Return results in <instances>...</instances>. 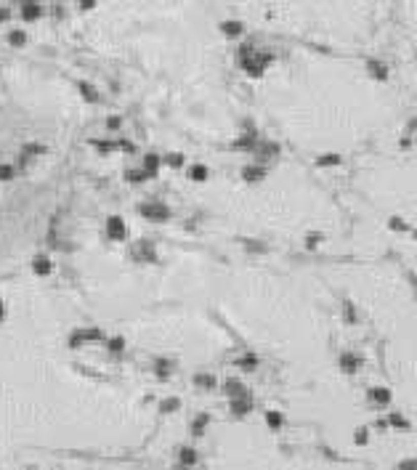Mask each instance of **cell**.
I'll return each mask as SVG.
<instances>
[{"instance_id":"22","label":"cell","mask_w":417,"mask_h":470,"mask_svg":"<svg viewBox=\"0 0 417 470\" xmlns=\"http://www.w3.org/2000/svg\"><path fill=\"white\" fill-rule=\"evenodd\" d=\"M319 165H322V168L340 165V157H338V154H322V157H319Z\"/></svg>"},{"instance_id":"23","label":"cell","mask_w":417,"mask_h":470,"mask_svg":"<svg viewBox=\"0 0 417 470\" xmlns=\"http://www.w3.org/2000/svg\"><path fill=\"white\" fill-rule=\"evenodd\" d=\"M194 383L202 385V388H213V385H215V378H213V374H197Z\"/></svg>"},{"instance_id":"12","label":"cell","mask_w":417,"mask_h":470,"mask_svg":"<svg viewBox=\"0 0 417 470\" xmlns=\"http://www.w3.org/2000/svg\"><path fill=\"white\" fill-rule=\"evenodd\" d=\"M178 462H181V465H186V467L197 465V452L191 449V446H183V449L178 452Z\"/></svg>"},{"instance_id":"18","label":"cell","mask_w":417,"mask_h":470,"mask_svg":"<svg viewBox=\"0 0 417 470\" xmlns=\"http://www.w3.org/2000/svg\"><path fill=\"white\" fill-rule=\"evenodd\" d=\"M21 14H24V19H38L40 16V6L38 3H24V6H21Z\"/></svg>"},{"instance_id":"30","label":"cell","mask_w":417,"mask_h":470,"mask_svg":"<svg viewBox=\"0 0 417 470\" xmlns=\"http://www.w3.org/2000/svg\"><path fill=\"white\" fill-rule=\"evenodd\" d=\"M11 175H14V168H11V165H0V181H11Z\"/></svg>"},{"instance_id":"24","label":"cell","mask_w":417,"mask_h":470,"mask_svg":"<svg viewBox=\"0 0 417 470\" xmlns=\"http://www.w3.org/2000/svg\"><path fill=\"white\" fill-rule=\"evenodd\" d=\"M178 406H181L178 398H165V401L159 404V412H173V409H178Z\"/></svg>"},{"instance_id":"39","label":"cell","mask_w":417,"mask_h":470,"mask_svg":"<svg viewBox=\"0 0 417 470\" xmlns=\"http://www.w3.org/2000/svg\"><path fill=\"white\" fill-rule=\"evenodd\" d=\"M414 237H417V234H414Z\"/></svg>"},{"instance_id":"10","label":"cell","mask_w":417,"mask_h":470,"mask_svg":"<svg viewBox=\"0 0 417 470\" xmlns=\"http://www.w3.org/2000/svg\"><path fill=\"white\" fill-rule=\"evenodd\" d=\"M242 178H245V181H261V178H266V168H261V165H247L245 170H242Z\"/></svg>"},{"instance_id":"11","label":"cell","mask_w":417,"mask_h":470,"mask_svg":"<svg viewBox=\"0 0 417 470\" xmlns=\"http://www.w3.org/2000/svg\"><path fill=\"white\" fill-rule=\"evenodd\" d=\"M136 258H144V261H149V263L157 261V255H154V250H152V244H149V242L138 244V247H136Z\"/></svg>"},{"instance_id":"8","label":"cell","mask_w":417,"mask_h":470,"mask_svg":"<svg viewBox=\"0 0 417 470\" xmlns=\"http://www.w3.org/2000/svg\"><path fill=\"white\" fill-rule=\"evenodd\" d=\"M369 401L386 406V404H391V391L388 388H372V391H369Z\"/></svg>"},{"instance_id":"13","label":"cell","mask_w":417,"mask_h":470,"mask_svg":"<svg viewBox=\"0 0 417 470\" xmlns=\"http://www.w3.org/2000/svg\"><path fill=\"white\" fill-rule=\"evenodd\" d=\"M32 268H35V274L45 276V274H51V261H48V258H43V255H38L32 261Z\"/></svg>"},{"instance_id":"7","label":"cell","mask_w":417,"mask_h":470,"mask_svg":"<svg viewBox=\"0 0 417 470\" xmlns=\"http://www.w3.org/2000/svg\"><path fill=\"white\" fill-rule=\"evenodd\" d=\"M234 146H237V149H258V133H255V131L245 133L242 138L234 141Z\"/></svg>"},{"instance_id":"35","label":"cell","mask_w":417,"mask_h":470,"mask_svg":"<svg viewBox=\"0 0 417 470\" xmlns=\"http://www.w3.org/2000/svg\"><path fill=\"white\" fill-rule=\"evenodd\" d=\"M354 438H356V444H367V428H359Z\"/></svg>"},{"instance_id":"9","label":"cell","mask_w":417,"mask_h":470,"mask_svg":"<svg viewBox=\"0 0 417 470\" xmlns=\"http://www.w3.org/2000/svg\"><path fill=\"white\" fill-rule=\"evenodd\" d=\"M231 412H234L237 417L252 412V398H234V401H231Z\"/></svg>"},{"instance_id":"37","label":"cell","mask_w":417,"mask_h":470,"mask_svg":"<svg viewBox=\"0 0 417 470\" xmlns=\"http://www.w3.org/2000/svg\"><path fill=\"white\" fill-rule=\"evenodd\" d=\"M6 16H8V8H0V21H3Z\"/></svg>"},{"instance_id":"14","label":"cell","mask_w":417,"mask_h":470,"mask_svg":"<svg viewBox=\"0 0 417 470\" xmlns=\"http://www.w3.org/2000/svg\"><path fill=\"white\" fill-rule=\"evenodd\" d=\"M255 154H261V157H276V154H279V146H276V144H269V141H263V144H258Z\"/></svg>"},{"instance_id":"31","label":"cell","mask_w":417,"mask_h":470,"mask_svg":"<svg viewBox=\"0 0 417 470\" xmlns=\"http://www.w3.org/2000/svg\"><path fill=\"white\" fill-rule=\"evenodd\" d=\"M343 311H345V322H356V311H354V305H351V303H345V305H343Z\"/></svg>"},{"instance_id":"25","label":"cell","mask_w":417,"mask_h":470,"mask_svg":"<svg viewBox=\"0 0 417 470\" xmlns=\"http://www.w3.org/2000/svg\"><path fill=\"white\" fill-rule=\"evenodd\" d=\"M146 178H149L146 170H128V181H133V183H141V181H146Z\"/></svg>"},{"instance_id":"27","label":"cell","mask_w":417,"mask_h":470,"mask_svg":"<svg viewBox=\"0 0 417 470\" xmlns=\"http://www.w3.org/2000/svg\"><path fill=\"white\" fill-rule=\"evenodd\" d=\"M80 90H83V96H85V99H90V101H96V99H99V93H96L93 88H90L88 83H80Z\"/></svg>"},{"instance_id":"26","label":"cell","mask_w":417,"mask_h":470,"mask_svg":"<svg viewBox=\"0 0 417 470\" xmlns=\"http://www.w3.org/2000/svg\"><path fill=\"white\" fill-rule=\"evenodd\" d=\"M8 43H11V45H24V43H27V35H24V32H11V35H8Z\"/></svg>"},{"instance_id":"16","label":"cell","mask_w":417,"mask_h":470,"mask_svg":"<svg viewBox=\"0 0 417 470\" xmlns=\"http://www.w3.org/2000/svg\"><path fill=\"white\" fill-rule=\"evenodd\" d=\"M157 168H159V157H157V154H146V160H144V170H146L149 175H154V173H157Z\"/></svg>"},{"instance_id":"1","label":"cell","mask_w":417,"mask_h":470,"mask_svg":"<svg viewBox=\"0 0 417 470\" xmlns=\"http://www.w3.org/2000/svg\"><path fill=\"white\" fill-rule=\"evenodd\" d=\"M138 213H141L144 218H149V221H168L170 218V207L162 205V202H144L141 207H138Z\"/></svg>"},{"instance_id":"33","label":"cell","mask_w":417,"mask_h":470,"mask_svg":"<svg viewBox=\"0 0 417 470\" xmlns=\"http://www.w3.org/2000/svg\"><path fill=\"white\" fill-rule=\"evenodd\" d=\"M396 470H417V460H404L396 465Z\"/></svg>"},{"instance_id":"36","label":"cell","mask_w":417,"mask_h":470,"mask_svg":"<svg viewBox=\"0 0 417 470\" xmlns=\"http://www.w3.org/2000/svg\"><path fill=\"white\" fill-rule=\"evenodd\" d=\"M168 162H170L173 168H178V165H183V157H181V154H170V157H168Z\"/></svg>"},{"instance_id":"15","label":"cell","mask_w":417,"mask_h":470,"mask_svg":"<svg viewBox=\"0 0 417 470\" xmlns=\"http://www.w3.org/2000/svg\"><path fill=\"white\" fill-rule=\"evenodd\" d=\"M221 29H223V35H229V38H237V35H242V24H239V21H223Z\"/></svg>"},{"instance_id":"29","label":"cell","mask_w":417,"mask_h":470,"mask_svg":"<svg viewBox=\"0 0 417 470\" xmlns=\"http://www.w3.org/2000/svg\"><path fill=\"white\" fill-rule=\"evenodd\" d=\"M122 348H125V340H122V337H114V340H109V351H114V354H120Z\"/></svg>"},{"instance_id":"2","label":"cell","mask_w":417,"mask_h":470,"mask_svg":"<svg viewBox=\"0 0 417 470\" xmlns=\"http://www.w3.org/2000/svg\"><path fill=\"white\" fill-rule=\"evenodd\" d=\"M107 231H109L112 239H125V221L120 215H112L107 221Z\"/></svg>"},{"instance_id":"19","label":"cell","mask_w":417,"mask_h":470,"mask_svg":"<svg viewBox=\"0 0 417 470\" xmlns=\"http://www.w3.org/2000/svg\"><path fill=\"white\" fill-rule=\"evenodd\" d=\"M189 178H191V181H207V168H205V165H194V168L189 170Z\"/></svg>"},{"instance_id":"21","label":"cell","mask_w":417,"mask_h":470,"mask_svg":"<svg viewBox=\"0 0 417 470\" xmlns=\"http://www.w3.org/2000/svg\"><path fill=\"white\" fill-rule=\"evenodd\" d=\"M266 422H269V428H282V415L279 412H266Z\"/></svg>"},{"instance_id":"6","label":"cell","mask_w":417,"mask_h":470,"mask_svg":"<svg viewBox=\"0 0 417 470\" xmlns=\"http://www.w3.org/2000/svg\"><path fill=\"white\" fill-rule=\"evenodd\" d=\"M99 337H101V330H80V332H75V335H72L69 346L77 348V346H80V340H99Z\"/></svg>"},{"instance_id":"34","label":"cell","mask_w":417,"mask_h":470,"mask_svg":"<svg viewBox=\"0 0 417 470\" xmlns=\"http://www.w3.org/2000/svg\"><path fill=\"white\" fill-rule=\"evenodd\" d=\"M388 226H391V229H399V231H407V223H404L401 218H391Z\"/></svg>"},{"instance_id":"32","label":"cell","mask_w":417,"mask_h":470,"mask_svg":"<svg viewBox=\"0 0 417 470\" xmlns=\"http://www.w3.org/2000/svg\"><path fill=\"white\" fill-rule=\"evenodd\" d=\"M319 242H322V234H308V237H306V247H316Z\"/></svg>"},{"instance_id":"3","label":"cell","mask_w":417,"mask_h":470,"mask_svg":"<svg viewBox=\"0 0 417 470\" xmlns=\"http://www.w3.org/2000/svg\"><path fill=\"white\" fill-rule=\"evenodd\" d=\"M359 367H362V359H359L356 354H351V351H345V354H340V369L354 374Z\"/></svg>"},{"instance_id":"28","label":"cell","mask_w":417,"mask_h":470,"mask_svg":"<svg viewBox=\"0 0 417 470\" xmlns=\"http://www.w3.org/2000/svg\"><path fill=\"white\" fill-rule=\"evenodd\" d=\"M391 425H396V428H409V422L404 420L401 415H396V412H393V415H391Z\"/></svg>"},{"instance_id":"20","label":"cell","mask_w":417,"mask_h":470,"mask_svg":"<svg viewBox=\"0 0 417 470\" xmlns=\"http://www.w3.org/2000/svg\"><path fill=\"white\" fill-rule=\"evenodd\" d=\"M237 364H239L242 369H255V367H258V356H252V354H247V356H242V359H239Z\"/></svg>"},{"instance_id":"17","label":"cell","mask_w":417,"mask_h":470,"mask_svg":"<svg viewBox=\"0 0 417 470\" xmlns=\"http://www.w3.org/2000/svg\"><path fill=\"white\" fill-rule=\"evenodd\" d=\"M207 422H210V417H207V415H200V417L194 420V425H191V433H194V436H202V430L207 428Z\"/></svg>"},{"instance_id":"38","label":"cell","mask_w":417,"mask_h":470,"mask_svg":"<svg viewBox=\"0 0 417 470\" xmlns=\"http://www.w3.org/2000/svg\"><path fill=\"white\" fill-rule=\"evenodd\" d=\"M3 314H6V311H3V300H0V319H3Z\"/></svg>"},{"instance_id":"4","label":"cell","mask_w":417,"mask_h":470,"mask_svg":"<svg viewBox=\"0 0 417 470\" xmlns=\"http://www.w3.org/2000/svg\"><path fill=\"white\" fill-rule=\"evenodd\" d=\"M226 393L231 396V401H234V398H250V393H247V388L242 385L239 380H226Z\"/></svg>"},{"instance_id":"5","label":"cell","mask_w":417,"mask_h":470,"mask_svg":"<svg viewBox=\"0 0 417 470\" xmlns=\"http://www.w3.org/2000/svg\"><path fill=\"white\" fill-rule=\"evenodd\" d=\"M367 72L369 77H375V80H386L388 77V67L383 61H375V58H369L367 61Z\"/></svg>"}]
</instances>
